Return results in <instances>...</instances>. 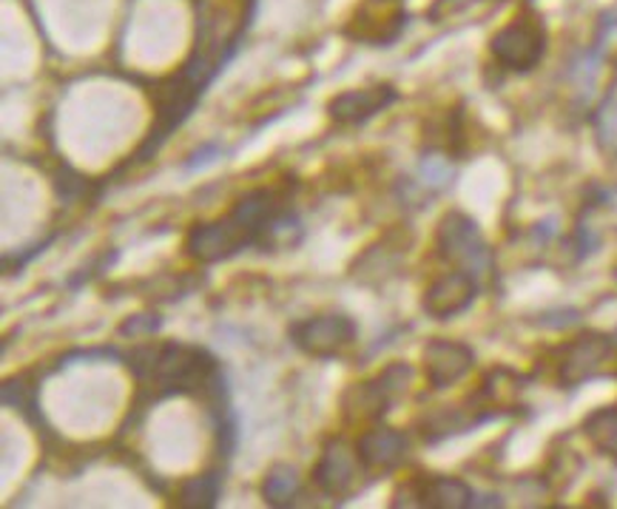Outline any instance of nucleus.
I'll list each match as a JSON object with an SVG mask.
<instances>
[{"mask_svg": "<svg viewBox=\"0 0 617 509\" xmlns=\"http://www.w3.org/2000/svg\"><path fill=\"white\" fill-rule=\"evenodd\" d=\"M248 246H257V233H253V228L248 222L239 220L233 211L217 222L193 226L186 237L188 257L206 265L237 257Z\"/></svg>", "mask_w": 617, "mask_h": 509, "instance_id": "2", "label": "nucleus"}, {"mask_svg": "<svg viewBox=\"0 0 617 509\" xmlns=\"http://www.w3.org/2000/svg\"><path fill=\"white\" fill-rule=\"evenodd\" d=\"M396 97L399 94H396V89L390 83L341 91V94H336L328 103V114L339 126H361L370 117L379 114V111H385L387 106L396 103Z\"/></svg>", "mask_w": 617, "mask_h": 509, "instance_id": "9", "label": "nucleus"}, {"mask_svg": "<svg viewBox=\"0 0 617 509\" xmlns=\"http://www.w3.org/2000/svg\"><path fill=\"white\" fill-rule=\"evenodd\" d=\"M412 370L407 365H390L381 376H376L374 381H361L345 396V407L348 413L359 416V419H379L381 413H387L392 405V399L401 393L410 381Z\"/></svg>", "mask_w": 617, "mask_h": 509, "instance_id": "7", "label": "nucleus"}, {"mask_svg": "<svg viewBox=\"0 0 617 509\" xmlns=\"http://www.w3.org/2000/svg\"><path fill=\"white\" fill-rule=\"evenodd\" d=\"M416 498H421V507H432V509H464L472 507L476 496L461 478H450V476H438V478H427L421 487L416 490Z\"/></svg>", "mask_w": 617, "mask_h": 509, "instance_id": "13", "label": "nucleus"}, {"mask_svg": "<svg viewBox=\"0 0 617 509\" xmlns=\"http://www.w3.org/2000/svg\"><path fill=\"white\" fill-rule=\"evenodd\" d=\"M302 492V478L290 465H273L262 481V498L268 507H290Z\"/></svg>", "mask_w": 617, "mask_h": 509, "instance_id": "14", "label": "nucleus"}, {"mask_svg": "<svg viewBox=\"0 0 617 509\" xmlns=\"http://www.w3.org/2000/svg\"><path fill=\"white\" fill-rule=\"evenodd\" d=\"M162 328V319L157 313H137V317H129L126 322L120 325V336H155L157 330Z\"/></svg>", "mask_w": 617, "mask_h": 509, "instance_id": "17", "label": "nucleus"}, {"mask_svg": "<svg viewBox=\"0 0 617 509\" xmlns=\"http://www.w3.org/2000/svg\"><path fill=\"white\" fill-rule=\"evenodd\" d=\"M359 472H365L359 450L345 439H334L316 465L314 481L328 498H348L359 483Z\"/></svg>", "mask_w": 617, "mask_h": 509, "instance_id": "6", "label": "nucleus"}, {"mask_svg": "<svg viewBox=\"0 0 617 509\" xmlns=\"http://www.w3.org/2000/svg\"><path fill=\"white\" fill-rule=\"evenodd\" d=\"M609 350L611 345L606 336L600 333L578 336V339L566 348L564 361H560V381H564V385H580L584 379H589V376L604 365Z\"/></svg>", "mask_w": 617, "mask_h": 509, "instance_id": "12", "label": "nucleus"}, {"mask_svg": "<svg viewBox=\"0 0 617 509\" xmlns=\"http://www.w3.org/2000/svg\"><path fill=\"white\" fill-rule=\"evenodd\" d=\"M478 297V285L470 271H450L438 277L421 297V308L432 319H452L470 308Z\"/></svg>", "mask_w": 617, "mask_h": 509, "instance_id": "8", "label": "nucleus"}, {"mask_svg": "<svg viewBox=\"0 0 617 509\" xmlns=\"http://www.w3.org/2000/svg\"><path fill=\"white\" fill-rule=\"evenodd\" d=\"M476 0H436L430 7V18L432 20H441V18H450V14L461 12V9L472 7Z\"/></svg>", "mask_w": 617, "mask_h": 509, "instance_id": "18", "label": "nucleus"}, {"mask_svg": "<svg viewBox=\"0 0 617 509\" xmlns=\"http://www.w3.org/2000/svg\"><path fill=\"white\" fill-rule=\"evenodd\" d=\"M436 246L444 259L464 265L470 273L481 271L489 265V248L484 242L481 231H478L476 220H470L461 211L444 213L436 231Z\"/></svg>", "mask_w": 617, "mask_h": 509, "instance_id": "4", "label": "nucleus"}, {"mask_svg": "<svg viewBox=\"0 0 617 509\" xmlns=\"http://www.w3.org/2000/svg\"><path fill=\"white\" fill-rule=\"evenodd\" d=\"M290 339L302 353L328 359V356L341 353V350L356 342V322L345 317V313L305 319V322H296L290 328Z\"/></svg>", "mask_w": 617, "mask_h": 509, "instance_id": "5", "label": "nucleus"}, {"mask_svg": "<svg viewBox=\"0 0 617 509\" xmlns=\"http://www.w3.org/2000/svg\"><path fill=\"white\" fill-rule=\"evenodd\" d=\"M219 487H222V476L219 472H202L188 481H182L180 492H177V507L186 509H208L217 503Z\"/></svg>", "mask_w": 617, "mask_h": 509, "instance_id": "15", "label": "nucleus"}, {"mask_svg": "<svg viewBox=\"0 0 617 509\" xmlns=\"http://www.w3.org/2000/svg\"><path fill=\"white\" fill-rule=\"evenodd\" d=\"M584 432L604 456H617V407H600L586 416Z\"/></svg>", "mask_w": 617, "mask_h": 509, "instance_id": "16", "label": "nucleus"}, {"mask_svg": "<svg viewBox=\"0 0 617 509\" xmlns=\"http://www.w3.org/2000/svg\"><path fill=\"white\" fill-rule=\"evenodd\" d=\"M356 450H359L365 472H392L405 465L410 441L405 432L392 430V427H374V430L361 432Z\"/></svg>", "mask_w": 617, "mask_h": 509, "instance_id": "11", "label": "nucleus"}, {"mask_svg": "<svg viewBox=\"0 0 617 509\" xmlns=\"http://www.w3.org/2000/svg\"><path fill=\"white\" fill-rule=\"evenodd\" d=\"M129 368L135 370L137 379L151 385V399L206 393L213 385H219L217 359L193 345H142L129 353Z\"/></svg>", "mask_w": 617, "mask_h": 509, "instance_id": "1", "label": "nucleus"}, {"mask_svg": "<svg viewBox=\"0 0 617 509\" xmlns=\"http://www.w3.org/2000/svg\"><path fill=\"white\" fill-rule=\"evenodd\" d=\"M476 365V353L464 342H450V339H432L425 348V373L436 390L452 387L470 373Z\"/></svg>", "mask_w": 617, "mask_h": 509, "instance_id": "10", "label": "nucleus"}, {"mask_svg": "<svg viewBox=\"0 0 617 509\" xmlns=\"http://www.w3.org/2000/svg\"><path fill=\"white\" fill-rule=\"evenodd\" d=\"M489 49H492V58L507 69L529 71L547 52V32L538 23V18L521 14V18L509 20L507 27L492 38Z\"/></svg>", "mask_w": 617, "mask_h": 509, "instance_id": "3", "label": "nucleus"}]
</instances>
